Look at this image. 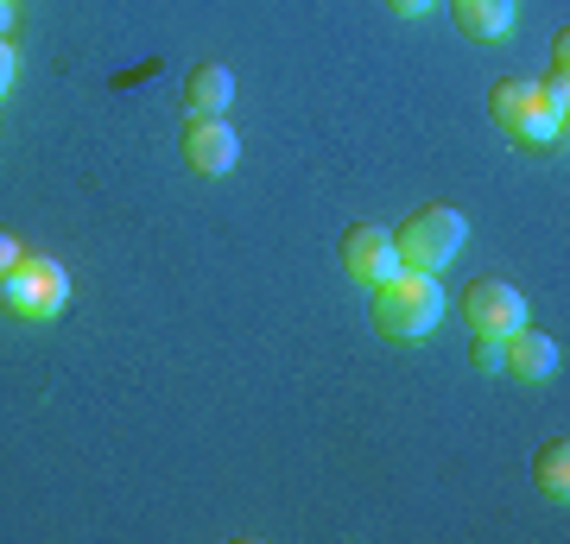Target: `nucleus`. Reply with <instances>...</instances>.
Wrapping results in <instances>:
<instances>
[{"instance_id":"obj_5","label":"nucleus","mask_w":570,"mask_h":544,"mask_svg":"<svg viewBox=\"0 0 570 544\" xmlns=\"http://www.w3.org/2000/svg\"><path fill=\"white\" fill-rule=\"evenodd\" d=\"M343 266H348V279L355 285H381V279H393L400 273V241H393V228H381V222H355L343 235Z\"/></svg>"},{"instance_id":"obj_16","label":"nucleus","mask_w":570,"mask_h":544,"mask_svg":"<svg viewBox=\"0 0 570 544\" xmlns=\"http://www.w3.org/2000/svg\"><path fill=\"white\" fill-rule=\"evenodd\" d=\"M7 26H13V0H0V39H7Z\"/></svg>"},{"instance_id":"obj_4","label":"nucleus","mask_w":570,"mask_h":544,"mask_svg":"<svg viewBox=\"0 0 570 544\" xmlns=\"http://www.w3.org/2000/svg\"><path fill=\"white\" fill-rule=\"evenodd\" d=\"M178 152H184V165H190V171H204V178H223L228 165L242 159V133H235L223 115H190V121H184Z\"/></svg>"},{"instance_id":"obj_1","label":"nucleus","mask_w":570,"mask_h":544,"mask_svg":"<svg viewBox=\"0 0 570 544\" xmlns=\"http://www.w3.org/2000/svg\"><path fill=\"white\" fill-rule=\"evenodd\" d=\"M444 285L438 273H419V266H400L393 279L374 285V329L387 336V343H419L431 336L438 323H444Z\"/></svg>"},{"instance_id":"obj_13","label":"nucleus","mask_w":570,"mask_h":544,"mask_svg":"<svg viewBox=\"0 0 570 544\" xmlns=\"http://www.w3.org/2000/svg\"><path fill=\"white\" fill-rule=\"evenodd\" d=\"M26 247H20V235H7V228H0V273H7V266L20 260Z\"/></svg>"},{"instance_id":"obj_9","label":"nucleus","mask_w":570,"mask_h":544,"mask_svg":"<svg viewBox=\"0 0 570 544\" xmlns=\"http://www.w3.org/2000/svg\"><path fill=\"white\" fill-rule=\"evenodd\" d=\"M450 7H456V26L469 39H508L513 0H450Z\"/></svg>"},{"instance_id":"obj_7","label":"nucleus","mask_w":570,"mask_h":544,"mask_svg":"<svg viewBox=\"0 0 570 544\" xmlns=\"http://www.w3.org/2000/svg\"><path fill=\"white\" fill-rule=\"evenodd\" d=\"M228 101H235V70L228 63H190V77H184V108L190 115H228Z\"/></svg>"},{"instance_id":"obj_14","label":"nucleus","mask_w":570,"mask_h":544,"mask_svg":"<svg viewBox=\"0 0 570 544\" xmlns=\"http://www.w3.org/2000/svg\"><path fill=\"white\" fill-rule=\"evenodd\" d=\"M13 70H20V58H13V51H7V39H0V96L13 89Z\"/></svg>"},{"instance_id":"obj_3","label":"nucleus","mask_w":570,"mask_h":544,"mask_svg":"<svg viewBox=\"0 0 570 544\" xmlns=\"http://www.w3.org/2000/svg\"><path fill=\"white\" fill-rule=\"evenodd\" d=\"M393 241H400V260L406 266H419V273H444V266L463 254L469 222L450 209V202H425V209H412L406 216V228H400Z\"/></svg>"},{"instance_id":"obj_10","label":"nucleus","mask_w":570,"mask_h":544,"mask_svg":"<svg viewBox=\"0 0 570 544\" xmlns=\"http://www.w3.org/2000/svg\"><path fill=\"white\" fill-rule=\"evenodd\" d=\"M527 108H539V82H494L489 89V115L501 133H513V127L527 121Z\"/></svg>"},{"instance_id":"obj_11","label":"nucleus","mask_w":570,"mask_h":544,"mask_svg":"<svg viewBox=\"0 0 570 544\" xmlns=\"http://www.w3.org/2000/svg\"><path fill=\"white\" fill-rule=\"evenodd\" d=\"M539 487H546V501H564L570 494V444L564 437H551L539 449Z\"/></svg>"},{"instance_id":"obj_2","label":"nucleus","mask_w":570,"mask_h":544,"mask_svg":"<svg viewBox=\"0 0 570 544\" xmlns=\"http://www.w3.org/2000/svg\"><path fill=\"white\" fill-rule=\"evenodd\" d=\"M0 304L20 323H51L70 304V273L51 254H20V260L0 273Z\"/></svg>"},{"instance_id":"obj_6","label":"nucleus","mask_w":570,"mask_h":544,"mask_svg":"<svg viewBox=\"0 0 570 544\" xmlns=\"http://www.w3.org/2000/svg\"><path fill=\"white\" fill-rule=\"evenodd\" d=\"M463 317L475 323V329L513 336V329L527 323V298H520V285H508V279H469L463 285Z\"/></svg>"},{"instance_id":"obj_12","label":"nucleus","mask_w":570,"mask_h":544,"mask_svg":"<svg viewBox=\"0 0 570 544\" xmlns=\"http://www.w3.org/2000/svg\"><path fill=\"white\" fill-rule=\"evenodd\" d=\"M475 367H482V374H501V367H508V336L475 329Z\"/></svg>"},{"instance_id":"obj_8","label":"nucleus","mask_w":570,"mask_h":544,"mask_svg":"<svg viewBox=\"0 0 570 544\" xmlns=\"http://www.w3.org/2000/svg\"><path fill=\"white\" fill-rule=\"evenodd\" d=\"M558 362H564V355H558V343H551V336H539V329H527V323L508 336V374H513V380H551V374H558Z\"/></svg>"},{"instance_id":"obj_15","label":"nucleus","mask_w":570,"mask_h":544,"mask_svg":"<svg viewBox=\"0 0 570 544\" xmlns=\"http://www.w3.org/2000/svg\"><path fill=\"white\" fill-rule=\"evenodd\" d=\"M393 13H406V20H419V13H431V7H438V0H387Z\"/></svg>"}]
</instances>
